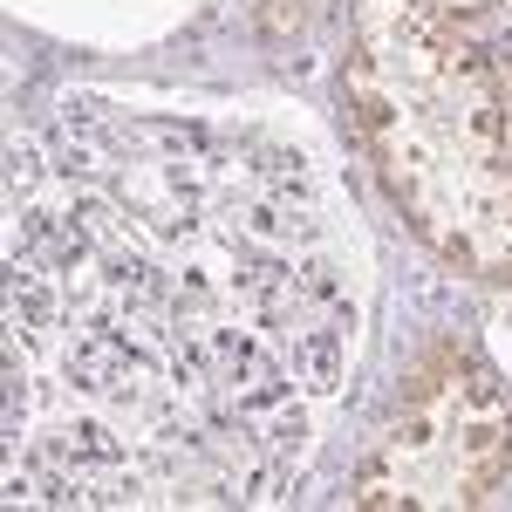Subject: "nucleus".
Segmentation results:
<instances>
[{
    "instance_id": "obj_1",
    "label": "nucleus",
    "mask_w": 512,
    "mask_h": 512,
    "mask_svg": "<svg viewBox=\"0 0 512 512\" xmlns=\"http://www.w3.org/2000/svg\"><path fill=\"white\" fill-rule=\"evenodd\" d=\"M7 506H274L355 349L308 151L69 96L7 137Z\"/></svg>"
},
{
    "instance_id": "obj_2",
    "label": "nucleus",
    "mask_w": 512,
    "mask_h": 512,
    "mask_svg": "<svg viewBox=\"0 0 512 512\" xmlns=\"http://www.w3.org/2000/svg\"><path fill=\"white\" fill-rule=\"evenodd\" d=\"M342 96L403 226L465 274L512 280V96L485 48L417 0H355Z\"/></svg>"
},
{
    "instance_id": "obj_3",
    "label": "nucleus",
    "mask_w": 512,
    "mask_h": 512,
    "mask_svg": "<svg viewBox=\"0 0 512 512\" xmlns=\"http://www.w3.org/2000/svg\"><path fill=\"white\" fill-rule=\"evenodd\" d=\"M512 472V390L458 335L410 362L383 431L355 465L349 506L362 512H465Z\"/></svg>"
},
{
    "instance_id": "obj_4",
    "label": "nucleus",
    "mask_w": 512,
    "mask_h": 512,
    "mask_svg": "<svg viewBox=\"0 0 512 512\" xmlns=\"http://www.w3.org/2000/svg\"><path fill=\"white\" fill-rule=\"evenodd\" d=\"M424 14H437V21H465V14H485V7H499V0H417Z\"/></svg>"
}]
</instances>
